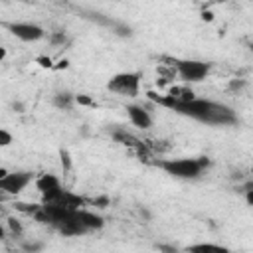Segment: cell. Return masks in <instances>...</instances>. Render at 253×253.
Instances as JSON below:
<instances>
[{
	"label": "cell",
	"mask_w": 253,
	"mask_h": 253,
	"mask_svg": "<svg viewBox=\"0 0 253 253\" xmlns=\"http://www.w3.org/2000/svg\"><path fill=\"white\" fill-rule=\"evenodd\" d=\"M148 97L162 105V107H168L170 111L178 113V115H184V117H190L194 121H200V123H206V125H211V126H225V125H235L237 123V117L235 113L223 105V103H215V101H210V99H198V97H190V99H172L170 95H156V93H148Z\"/></svg>",
	"instance_id": "6da1fadb"
},
{
	"label": "cell",
	"mask_w": 253,
	"mask_h": 253,
	"mask_svg": "<svg viewBox=\"0 0 253 253\" xmlns=\"http://www.w3.org/2000/svg\"><path fill=\"white\" fill-rule=\"evenodd\" d=\"M158 166L174 176V178H182V180H196L204 174V170L210 166L208 158H170V160H160Z\"/></svg>",
	"instance_id": "7a4b0ae2"
},
{
	"label": "cell",
	"mask_w": 253,
	"mask_h": 253,
	"mask_svg": "<svg viewBox=\"0 0 253 253\" xmlns=\"http://www.w3.org/2000/svg\"><path fill=\"white\" fill-rule=\"evenodd\" d=\"M174 67H176L182 81L198 83V81L208 77L211 65L206 61H200V59H174Z\"/></svg>",
	"instance_id": "3957f363"
},
{
	"label": "cell",
	"mask_w": 253,
	"mask_h": 253,
	"mask_svg": "<svg viewBox=\"0 0 253 253\" xmlns=\"http://www.w3.org/2000/svg\"><path fill=\"white\" fill-rule=\"evenodd\" d=\"M107 89L113 91V93L125 95V97H136L138 91H140V75L138 73H130V71L117 73L107 83Z\"/></svg>",
	"instance_id": "277c9868"
},
{
	"label": "cell",
	"mask_w": 253,
	"mask_h": 253,
	"mask_svg": "<svg viewBox=\"0 0 253 253\" xmlns=\"http://www.w3.org/2000/svg\"><path fill=\"white\" fill-rule=\"evenodd\" d=\"M34 180L32 172H6L0 178V190L8 196H16L28 188V184Z\"/></svg>",
	"instance_id": "5b68a950"
},
{
	"label": "cell",
	"mask_w": 253,
	"mask_h": 253,
	"mask_svg": "<svg viewBox=\"0 0 253 253\" xmlns=\"http://www.w3.org/2000/svg\"><path fill=\"white\" fill-rule=\"evenodd\" d=\"M36 188H38V192L42 194L43 202H53V200H57L59 194L63 192L59 178L53 176V174H42V176L36 180Z\"/></svg>",
	"instance_id": "8992f818"
},
{
	"label": "cell",
	"mask_w": 253,
	"mask_h": 253,
	"mask_svg": "<svg viewBox=\"0 0 253 253\" xmlns=\"http://www.w3.org/2000/svg\"><path fill=\"white\" fill-rule=\"evenodd\" d=\"M10 30L12 36H16L22 42H38L45 36V32L38 26V24H30V22H14L6 26Z\"/></svg>",
	"instance_id": "52a82bcc"
},
{
	"label": "cell",
	"mask_w": 253,
	"mask_h": 253,
	"mask_svg": "<svg viewBox=\"0 0 253 253\" xmlns=\"http://www.w3.org/2000/svg\"><path fill=\"white\" fill-rule=\"evenodd\" d=\"M75 215L79 219V223L87 229V231H93V229H101L105 225V219L95 213V211H89V210H83V208H77L75 210Z\"/></svg>",
	"instance_id": "ba28073f"
},
{
	"label": "cell",
	"mask_w": 253,
	"mask_h": 253,
	"mask_svg": "<svg viewBox=\"0 0 253 253\" xmlns=\"http://www.w3.org/2000/svg\"><path fill=\"white\" fill-rule=\"evenodd\" d=\"M126 115H128L130 123L134 126H138V128H150V125H152V119H150L148 111L144 107H140V105H128L126 107Z\"/></svg>",
	"instance_id": "9c48e42d"
},
{
	"label": "cell",
	"mask_w": 253,
	"mask_h": 253,
	"mask_svg": "<svg viewBox=\"0 0 253 253\" xmlns=\"http://www.w3.org/2000/svg\"><path fill=\"white\" fill-rule=\"evenodd\" d=\"M73 103H75V97L71 93H57L53 97V107H57L61 111H69L73 107Z\"/></svg>",
	"instance_id": "30bf717a"
},
{
	"label": "cell",
	"mask_w": 253,
	"mask_h": 253,
	"mask_svg": "<svg viewBox=\"0 0 253 253\" xmlns=\"http://www.w3.org/2000/svg\"><path fill=\"white\" fill-rule=\"evenodd\" d=\"M188 251H217V253H227L225 247H221V245H213V243H198V245H190Z\"/></svg>",
	"instance_id": "8fae6325"
},
{
	"label": "cell",
	"mask_w": 253,
	"mask_h": 253,
	"mask_svg": "<svg viewBox=\"0 0 253 253\" xmlns=\"http://www.w3.org/2000/svg\"><path fill=\"white\" fill-rule=\"evenodd\" d=\"M115 138L119 140V142H123V144H128V146H138V140L136 138H132L128 132H125V130H117L115 132Z\"/></svg>",
	"instance_id": "7c38bea8"
},
{
	"label": "cell",
	"mask_w": 253,
	"mask_h": 253,
	"mask_svg": "<svg viewBox=\"0 0 253 253\" xmlns=\"http://www.w3.org/2000/svg\"><path fill=\"white\" fill-rule=\"evenodd\" d=\"M8 227L14 235H22V223L16 219V217H8Z\"/></svg>",
	"instance_id": "4fadbf2b"
},
{
	"label": "cell",
	"mask_w": 253,
	"mask_h": 253,
	"mask_svg": "<svg viewBox=\"0 0 253 253\" xmlns=\"http://www.w3.org/2000/svg\"><path fill=\"white\" fill-rule=\"evenodd\" d=\"M10 144H12V134H10L8 130L0 128V148H6V146H10Z\"/></svg>",
	"instance_id": "5bb4252c"
},
{
	"label": "cell",
	"mask_w": 253,
	"mask_h": 253,
	"mask_svg": "<svg viewBox=\"0 0 253 253\" xmlns=\"http://www.w3.org/2000/svg\"><path fill=\"white\" fill-rule=\"evenodd\" d=\"M40 208V204H16V210H20V211H26V213H34L36 210Z\"/></svg>",
	"instance_id": "9a60e30c"
},
{
	"label": "cell",
	"mask_w": 253,
	"mask_h": 253,
	"mask_svg": "<svg viewBox=\"0 0 253 253\" xmlns=\"http://www.w3.org/2000/svg\"><path fill=\"white\" fill-rule=\"evenodd\" d=\"M75 103H77V105H85V107H93V105H95L93 99L87 97V95H75Z\"/></svg>",
	"instance_id": "2e32d148"
},
{
	"label": "cell",
	"mask_w": 253,
	"mask_h": 253,
	"mask_svg": "<svg viewBox=\"0 0 253 253\" xmlns=\"http://www.w3.org/2000/svg\"><path fill=\"white\" fill-rule=\"evenodd\" d=\"M59 156H61V166H63L65 170H69V168H71V156H69V152H67V150H61Z\"/></svg>",
	"instance_id": "e0dca14e"
},
{
	"label": "cell",
	"mask_w": 253,
	"mask_h": 253,
	"mask_svg": "<svg viewBox=\"0 0 253 253\" xmlns=\"http://www.w3.org/2000/svg\"><path fill=\"white\" fill-rule=\"evenodd\" d=\"M113 26H115V32H117L119 36H130V34H132L128 26H121V24H113Z\"/></svg>",
	"instance_id": "ac0fdd59"
},
{
	"label": "cell",
	"mask_w": 253,
	"mask_h": 253,
	"mask_svg": "<svg viewBox=\"0 0 253 253\" xmlns=\"http://www.w3.org/2000/svg\"><path fill=\"white\" fill-rule=\"evenodd\" d=\"M65 40H67V38H65L63 32H57V34L51 36V43H53V45H57V43H65Z\"/></svg>",
	"instance_id": "d6986e66"
},
{
	"label": "cell",
	"mask_w": 253,
	"mask_h": 253,
	"mask_svg": "<svg viewBox=\"0 0 253 253\" xmlns=\"http://www.w3.org/2000/svg\"><path fill=\"white\" fill-rule=\"evenodd\" d=\"M93 204H95V206H99V208H105V206H109V198H107V196L95 198V200H93Z\"/></svg>",
	"instance_id": "ffe728a7"
},
{
	"label": "cell",
	"mask_w": 253,
	"mask_h": 253,
	"mask_svg": "<svg viewBox=\"0 0 253 253\" xmlns=\"http://www.w3.org/2000/svg\"><path fill=\"white\" fill-rule=\"evenodd\" d=\"M22 247L26 251H38V249H42V243H24Z\"/></svg>",
	"instance_id": "44dd1931"
},
{
	"label": "cell",
	"mask_w": 253,
	"mask_h": 253,
	"mask_svg": "<svg viewBox=\"0 0 253 253\" xmlns=\"http://www.w3.org/2000/svg\"><path fill=\"white\" fill-rule=\"evenodd\" d=\"M12 109H14L16 113H22V111H24V105H22V103H14V105H12Z\"/></svg>",
	"instance_id": "7402d4cb"
},
{
	"label": "cell",
	"mask_w": 253,
	"mask_h": 253,
	"mask_svg": "<svg viewBox=\"0 0 253 253\" xmlns=\"http://www.w3.org/2000/svg\"><path fill=\"white\" fill-rule=\"evenodd\" d=\"M40 61H42V65H43V67H51V61H49V59H45V57H42Z\"/></svg>",
	"instance_id": "603a6c76"
},
{
	"label": "cell",
	"mask_w": 253,
	"mask_h": 253,
	"mask_svg": "<svg viewBox=\"0 0 253 253\" xmlns=\"http://www.w3.org/2000/svg\"><path fill=\"white\" fill-rule=\"evenodd\" d=\"M6 237V229L2 227V223H0V239H4Z\"/></svg>",
	"instance_id": "cb8c5ba5"
},
{
	"label": "cell",
	"mask_w": 253,
	"mask_h": 253,
	"mask_svg": "<svg viewBox=\"0 0 253 253\" xmlns=\"http://www.w3.org/2000/svg\"><path fill=\"white\" fill-rule=\"evenodd\" d=\"M4 57H6V49H4V47H0V61H2Z\"/></svg>",
	"instance_id": "d4e9b609"
},
{
	"label": "cell",
	"mask_w": 253,
	"mask_h": 253,
	"mask_svg": "<svg viewBox=\"0 0 253 253\" xmlns=\"http://www.w3.org/2000/svg\"><path fill=\"white\" fill-rule=\"evenodd\" d=\"M204 20H211V12H204Z\"/></svg>",
	"instance_id": "484cf974"
},
{
	"label": "cell",
	"mask_w": 253,
	"mask_h": 253,
	"mask_svg": "<svg viewBox=\"0 0 253 253\" xmlns=\"http://www.w3.org/2000/svg\"><path fill=\"white\" fill-rule=\"evenodd\" d=\"M6 196H8V194H4V192L0 190V202H4V200H6Z\"/></svg>",
	"instance_id": "4316f807"
}]
</instances>
